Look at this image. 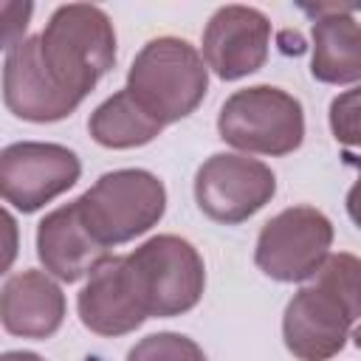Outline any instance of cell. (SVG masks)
Listing matches in <instances>:
<instances>
[{
	"mask_svg": "<svg viewBox=\"0 0 361 361\" xmlns=\"http://www.w3.org/2000/svg\"><path fill=\"white\" fill-rule=\"evenodd\" d=\"M276 195V175L268 164L237 155L217 152L195 175V200L206 217L223 226H237L257 214Z\"/></svg>",
	"mask_w": 361,
	"mask_h": 361,
	"instance_id": "9",
	"label": "cell"
},
{
	"mask_svg": "<svg viewBox=\"0 0 361 361\" xmlns=\"http://www.w3.org/2000/svg\"><path fill=\"white\" fill-rule=\"evenodd\" d=\"M341 158H344L350 166L358 169V178H355V183H353L350 192H347V214H350V220L361 228V155H350V152H344Z\"/></svg>",
	"mask_w": 361,
	"mask_h": 361,
	"instance_id": "19",
	"label": "cell"
},
{
	"mask_svg": "<svg viewBox=\"0 0 361 361\" xmlns=\"http://www.w3.org/2000/svg\"><path fill=\"white\" fill-rule=\"evenodd\" d=\"M330 217L313 206H290L262 226L254 262L276 282H305L330 257Z\"/></svg>",
	"mask_w": 361,
	"mask_h": 361,
	"instance_id": "7",
	"label": "cell"
},
{
	"mask_svg": "<svg viewBox=\"0 0 361 361\" xmlns=\"http://www.w3.org/2000/svg\"><path fill=\"white\" fill-rule=\"evenodd\" d=\"M358 6L319 3L302 6L313 17V59L310 73L324 85L361 82V23L350 14Z\"/></svg>",
	"mask_w": 361,
	"mask_h": 361,
	"instance_id": "14",
	"label": "cell"
},
{
	"mask_svg": "<svg viewBox=\"0 0 361 361\" xmlns=\"http://www.w3.org/2000/svg\"><path fill=\"white\" fill-rule=\"evenodd\" d=\"M37 257L51 276L62 282H79L82 276H90L96 265H102L110 257V248H104L87 231L76 200H71L39 220Z\"/></svg>",
	"mask_w": 361,
	"mask_h": 361,
	"instance_id": "13",
	"label": "cell"
},
{
	"mask_svg": "<svg viewBox=\"0 0 361 361\" xmlns=\"http://www.w3.org/2000/svg\"><path fill=\"white\" fill-rule=\"evenodd\" d=\"M127 361H206V353L183 333H152L127 353Z\"/></svg>",
	"mask_w": 361,
	"mask_h": 361,
	"instance_id": "17",
	"label": "cell"
},
{
	"mask_svg": "<svg viewBox=\"0 0 361 361\" xmlns=\"http://www.w3.org/2000/svg\"><path fill=\"white\" fill-rule=\"evenodd\" d=\"M271 23L254 6H223L203 28V59L223 82L259 71L268 59Z\"/></svg>",
	"mask_w": 361,
	"mask_h": 361,
	"instance_id": "10",
	"label": "cell"
},
{
	"mask_svg": "<svg viewBox=\"0 0 361 361\" xmlns=\"http://www.w3.org/2000/svg\"><path fill=\"white\" fill-rule=\"evenodd\" d=\"M355 319H361V257L336 251L288 302L282 338L299 361H327L344 350Z\"/></svg>",
	"mask_w": 361,
	"mask_h": 361,
	"instance_id": "1",
	"label": "cell"
},
{
	"mask_svg": "<svg viewBox=\"0 0 361 361\" xmlns=\"http://www.w3.org/2000/svg\"><path fill=\"white\" fill-rule=\"evenodd\" d=\"M76 206L87 231L113 248L158 226L166 212V189L147 169H113L76 197Z\"/></svg>",
	"mask_w": 361,
	"mask_h": 361,
	"instance_id": "5",
	"label": "cell"
},
{
	"mask_svg": "<svg viewBox=\"0 0 361 361\" xmlns=\"http://www.w3.org/2000/svg\"><path fill=\"white\" fill-rule=\"evenodd\" d=\"M0 319L11 336L51 338L65 319V293L48 271H20L3 285Z\"/></svg>",
	"mask_w": 361,
	"mask_h": 361,
	"instance_id": "15",
	"label": "cell"
},
{
	"mask_svg": "<svg viewBox=\"0 0 361 361\" xmlns=\"http://www.w3.org/2000/svg\"><path fill=\"white\" fill-rule=\"evenodd\" d=\"M226 144L257 155H288L305 141V110L296 96L274 85L231 93L217 116Z\"/></svg>",
	"mask_w": 361,
	"mask_h": 361,
	"instance_id": "6",
	"label": "cell"
},
{
	"mask_svg": "<svg viewBox=\"0 0 361 361\" xmlns=\"http://www.w3.org/2000/svg\"><path fill=\"white\" fill-rule=\"evenodd\" d=\"M130 279L147 316L172 319L189 313L206 288V268L197 248L178 234H158L124 254Z\"/></svg>",
	"mask_w": 361,
	"mask_h": 361,
	"instance_id": "4",
	"label": "cell"
},
{
	"mask_svg": "<svg viewBox=\"0 0 361 361\" xmlns=\"http://www.w3.org/2000/svg\"><path fill=\"white\" fill-rule=\"evenodd\" d=\"M209 90L206 59L180 37H155L127 71V93L158 124H175L197 110Z\"/></svg>",
	"mask_w": 361,
	"mask_h": 361,
	"instance_id": "3",
	"label": "cell"
},
{
	"mask_svg": "<svg viewBox=\"0 0 361 361\" xmlns=\"http://www.w3.org/2000/svg\"><path fill=\"white\" fill-rule=\"evenodd\" d=\"M79 175V155L62 144L17 141L0 152V195L23 214H31L68 192Z\"/></svg>",
	"mask_w": 361,
	"mask_h": 361,
	"instance_id": "8",
	"label": "cell"
},
{
	"mask_svg": "<svg viewBox=\"0 0 361 361\" xmlns=\"http://www.w3.org/2000/svg\"><path fill=\"white\" fill-rule=\"evenodd\" d=\"M3 102L17 118L34 124L62 121L79 107V102L59 90V85L48 76L39 59V37H25L6 51Z\"/></svg>",
	"mask_w": 361,
	"mask_h": 361,
	"instance_id": "11",
	"label": "cell"
},
{
	"mask_svg": "<svg viewBox=\"0 0 361 361\" xmlns=\"http://www.w3.org/2000/svg\"><path fill=\"white\" fill-rule=\"evenodd\" d=\"M330 130L344 147H361V85L330 102Z\"/></svg>",
	"mask_w": 361,
	"mask_h": 361,
	"instance_id": "18",
	"label": "cell"
},
{
	"mask_svg": "<svg viewBox=\"0 0 361 361\" xmlns=\"http://www.w3.org/2000/svg\"><path fill=\"white\" fill-rule=\"evenodd\" d=\"M76 310L82 324L96 336H124L149 319L138 302L124 257H107L96 265L76 296Z\"/></svg>",
	"mask_w": 361,
	"mask_h": 361,
	"instance_id": "12",
	"label": "cell"
},
{
	"mask_svg": "<svg viewBox=\"0 0 361 361\" xmlns=\"http://www.w3.org/2000/svg\"><path fill=\"white\" fill-rule=\"evenodd\" d=\"M37 37L48 76L79 104L116 65V31L107 11L99 6H59Z\"/></svg>",
	"mask_w": 361,
	"mask_h": 361,
	"instance_id": "2",
	"label": "cell"
},
{
	"mask_svg": "<svg viewBox=\"0 0 361 361\" xmlns=\"http://www.w3.org/2000/svg\"><path fill=\"white\" fill-rule=\"evenodd\" d=\"M164 130V124H158L155 118H149L138 102L124 90L113 93L110 99H104L87 118V133L96 144L107 147V149H133V147H144L152 138H158Z\"/></svg>",
	"mask_w": 361,
	"mask_h": 361,
	"instance_id": "16",
	"label": "cell"
},
{
	"mask_svg": "<svg viewBox=\"0 0 361 361\" xmlns=\"http://www.w3.org/2000/svg\"><path fill=\"white\" fill-rule=\"evenodd\" d=\"M0 361H45V358L37 353H28V350H8L0 355Z\"/></svg>",
	"mask_w": 361,
	"mask_h": 361,
	"instance_id": "20",
	"label": "cell"
},
{
	"mask_svg": "<svg viewBox=\"0 0 361 361\" xmlns=\"http://www.w3.org/2000/svg\"><path fill=\"white\" fill-rule=\"evenodd\" d=\"M353 341H355V347L361 350V324H358V327L353 330Z\"/></svg>",
	"mask_w": 361,
	"mask_h": 361,
	"instance_id": "21",
	"label": "cell"
}]
</instances>
